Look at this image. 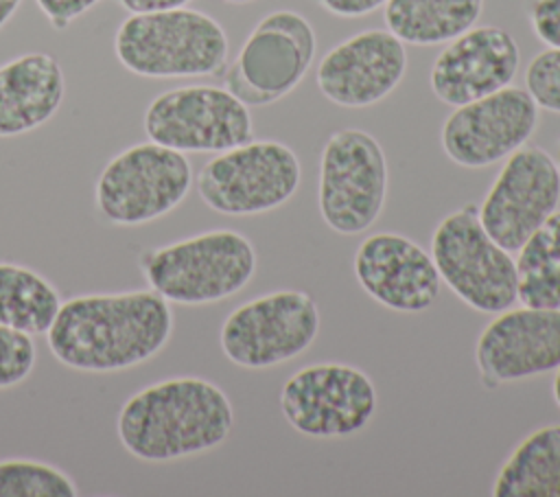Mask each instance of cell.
<instances>
[{"mask_svg":"<svg viewBox=\"0 0 560 497\" xmlns=\"http://www.w3.org/2000/svg\"><path fill=\"white\" fill-rule=\"evenodd\" d=\"M173 333V311L153 289L85 293L61 302L46 342L52 357L83 372H114L155 357Z\"/></svg>","mask_w":560,"mask_h":497,"instance_id":"obj_1","label":"cell"},{"mask_svg":"<svg viewBox=\"0 0 560 497\" xmlns=\"http://www.w3.org/2000/svg\"><path fill=\"white\" fill-rule=\"evenodd\" d=\"M228 394L201 377H171L133 392L120 407V444L144 462H168L219 447L232 431Z\"/></svg>","mask_w":560,"mask_h":497,"instance_id":"obj_2","label":"cell"},{"mask_svg":"<svg viewBox=\"0 0 560 497\" xmlns=\"http://www.w3.org/2000/svg\"><path fill=\"white\" fill-rule=\"evenodd\" d=\"M223 26L197 9L131 13L114 35L118 61L149 79L217 74L228 59Z\"/></svg>","mask_w":560,"mask_h":497,"instance_id":"obj_3","label":"cell"},{"mask_svg":"<svg viewBox=\"0 0 560 497\" xmlns=\"http://www.w3.org/2000/svg\"><path fill=\"white\" fill-rule=\"evenodd\" d=\"M153 291L177 304H210L238 293L256 274L254 243L236 230H208L140 254Z\"/></svg>","mask_w":560,"mask_h":497,"instance_id":"obj_4","label":"cell"},{"mask_svg":"<svg viewBox=\"0 0 560 497\" xmlns=\"http://www.w3.org/2000/svg\"><path fill=\"white\" fill-rule=\"evenodd\" d=\"M431 258L446 287L470 309L499 313L516 302V265L481 226L479 206L466 204L433 230Z\"/></svg>","mask_w":560,"mask_h":497,"instance_id":"obj_5","label":"cell"},{"mask_svg":"<svg viewBox=\"0 0 560 497\" xmlns=\"http://www.w3.org/2000/svg\"><path fill=\"white\" fill-rule=\"evenodd\" d=\"M190 184L188 158L149 140L122 149L103 166L94 199L109 223L142 226L179 206Z\"/></svg>","mask_w":560,"mask_h":497,"instance_id":"obj_6","label":"cell"},{"mask_svg":"<svg viewBox=\"0 0 560 497\" xmlns=\"http://www.w3.org/2000/svg\"><path fill=\"white\" fill-rule=\"evenodd\" d=\"M387 158L381 142L357 127L328 136L319 158L317 206L324 223L346 236L368 230L387 197Z\"/></svg>","mask_w":560,"mask_h":497,"instance_id":"obj_7","label":"cell"},{"mask_svg":"<svg viewBox=\"0 0 560 497\" xmlns=\"http://www.w3.org/2000/svg\"><path fill=\"white\" fill-rule=\"evenodd\" d=\"M302 180L295 151L278 140H249L210 158L197 173L201 201L221 215H258L289 201Z\"/></svg>","mask_w":560,"mask_h":497,"instance_id":"obj_8","label":"cell"},{"mask_svg":"<svg viewBox=\"0 0 560 497\" xmlns=\"http://www.w3.org/2000/svg\"><path fill=\"white\" fill-rule=\"evenodd\" d=\"M319 326L322 315L313 296L282 289L238 304L223 320L219 344L234 366L271 368L302 355Z\"/></svg>","mask_w":560,"mask_h":497,"instance_id":"obj_9","label":"cell"},{"mask_svg":"<svg viewBox=\"0 0 560 497\" xmlns=\"http://www.w3.org/2000/svg\"><path fill=\"white\" fill-rule=\"evenodd\" d=\"M149 140L182 153H221L254 138L249 107L228 88L184 85L158 94L142 118Z\"/></svg>","mask_w":560,"mask_h":497,"instance_id":"obj_10","label":"cell"},{"mask_svg":"<svg viewBox=\"0 0 560 497\" xmlns=\"http://www.w3.org/2000/svg\"><path fill=\"white\" fill-rule=\"evenodd\" d=\"M317 48L311 22L298 11L267 13L225 72V88L249 105H269L304 79Z\"/></svg>","mask_w":560,"mask_h":497,"instance_id":"obj_11","label":"cell"},{"mask_svg":"<svg viewBox=\"0 0 560 497\" xmlns=\"http://www.w3.org/2000/svg\"><path fill=\"white\" fill-rule=\"evenodd\" d=\"M372 379L339 361H319L293 372L280 390L284 420L308 438H346L376 412Z\"/></svg>","mask_w":560,"mask_h":497,"instance_id":"obj_12","label":"cell"},{"mask_svg":"<svg viewBox=\"0 0 560 497\" xmlns=\"http://www.w3.org/2000/svg\"><path fill=\"white\" fill-rule=\"evenodd\" d=\"M560 201V169L536 145H523L505 158L503 169L479 204L483 230L508 252H516Z\"/></svg>","mask_w":560,"mask_h":497,"instance_id":"obj_13","label":"cell"},{"mask_svg":"<svg viewBox=\"0 0 560 497\" xmlns=\"http://www.w3.org/2000/svg\"><path fill=\"white\" fill-rule=\"evenodd\" d=\"M538 109L525 88L505 85L455 107L440 131L442 149L464 169L497 164L529 140L538 127Z\"/></svg>","mask_w":560,"mask_h":497,"instance_id":"obj_14","label":"cell"},{"mask_svg":"<svg viewBox=\"0 0 560 497\" xmlns=\"http://www.w3.org/2000/svg\"><path fill=\"white\" fill-rule=\"evenodd\" d=\"M483 383H512L560 366V307H525L499 311L475 346Z\"/></svg>","mask_w":560,"mask_h":497,"instance_id":"obj_15","label":"cell"},{"mask_svg":"<svg viewBox=\"0 0 560 497\" xmlns=\"http://www.w3.org/2000/svg\"><path fill=\"white\" fill-rule=\"evenodd\" d=\"M405 70V44L387 28H365L332 46L322 57L315 79L330 103L368 107L392 94Z\"/></svg>","mask_w":560,"mask_h":497,"instance_id":"obj_16","label":"cell"},{"mask_svg":"<svg viewBox=\"0 0 560 497\" xmlns=\"http://www.w3.org/2000/svg\"><path fill=\"white\" fill-rule=\"evenodd\" d=\"M352 267L363 291L381 307L398 313L427 311L442 289L431 254L396 232H376L363 239Z\"/></svg>","mask_w":560,"mask_h":497,"instance_id":"obj_17","label":"cell"},{"mask_svg":"<svg viewBox=\"0 0 560 497\" xmlns=\"http://www.w3.org/2000/svg\"><path fill=\"white\" fill-rule=\"evenodd\" d=\"M518 66V44L505 28L470 26L435 57L429 85L438 101L459 107L510 85Z\"/></svg>","mask_w":560,"mask_h":497,"instance_id":"obj_18","label":"cell"},{"mask_svg":"<svg viewBox=\"0 0 560 497\" xmlns=\"http://www.w3.org/2000/svg\"><path fill=\"white\" fill-rule=\"evenodd\" d=\"M66 92L59 61L48 53H24L0 66V138L28 134L50 120Z\"/></svg>","mask_w":560,"mask_h":497,"instance_id":"obj_19","label":"cell"},{"mask_svg":"<svg viewBox=\"0 0 560 497\" xmlns=\"http://www.w3.org/2000/svg\"><path fill=\"white\" fill-rule=\"evenodd\" d=\"M494 497H560V425L525 436L501 464Z\"/></svg>","mask_w":560,"mask_h":497,"instance_id":"obj_20","label":"cell"},{"mask_svg":"<svg viewBox=\"0 0 560 497\" xmlns=\"http://www.w3.org/2000/svg\"><path fill=\"white\" fill-rule=\"evenodd\" d=\"M483 0H387L385 24L402 44H444L475 26Z\"/></svg>","mask_w":560,"mask_h":497,"instance_id":"obj_21","label":"cell"},{"mask_svg":"<svg viewBox=\"0 0 560 497\" xmlns=\"http://www.w3.org/2000/svg\"><path fill=\"white\" fill-rule=\"evenodd\" d=\"M516 252V300L525 307H560V210L551 212Z\"/></svg>","mask_w":560,"mask_h":497,"instance_id":"obj_22","label":"cell"},{"mask_svg":"<svg viewBox=\"0 0 560 497\" xmlns=\"http://www.w3.org/2000/svg\"><path fill=\"white\" fill-rule=\"evenodd\" d=\"M61 307V296L39 271L0 261V324L37 335L46 333Z\"/></svg>","mask_w":560,"mask_h":497,"instance_id":"obj_23","label":"cell"},{"mask_svg":"<svg viewBox=\"0 0 560 497\" xmlns=\"http://www.w3.org/2000/svg\"><path fill=\"white\" fill-rule=\"evenodd\" d=\"M79 488L61 469L39 460H0V497H77Z\"/></svg>","mask_w":560,"mask_h":497,"instance_id":"obj_24","label":"cell"},{"mask_svg":"<svg viewBox=\"0 0 560 497\" xmlns=\"http://www.w3.org/2000/svg\"><path fill=\"white\" fill-rule=\"evenodd\" d=\"M37 361V346L31 333L0 324V390L28 379Z\"/></svg>","mask_w":560,"mask_h":497,"instance_id":"obj_25","label":"cell"},{"mask_svg":"<svg viewBox=\"0 0 560 497\" xmlns=\"http://www.w3.org/2000/svg\"><path fill=\"white\" fill-rule=\"evenodd\" d=\"M525 90L538 107L560 114V48H547L529 61Z\"/></svg>","mask_w":560,"mask_h":497,"instance_id":"obj_26","label":"cell"},{"mask_svg":"<svg viewBox=\"0 0 560 497\" xmlns=\"http://www.w3.org/2000/svg\"><path fill=\"white\" fill-rule=\"evenodd\" d=\"M529 24L542 44L560 48V0H534Z\"/></svg>","mask_w":560,"mask_h":497,"instance_id":"obj_27","label":"cell"},{"mask_svg":"<svg viewBox=\"0 0 560 497\" xmlns=\"http://www.w3.org/2000/svg\"><path fill=\"white\" fill-rule=\"evenodd\" d=\"M39 11L48 18L52 28L63 31L72 20L83 15L101 0H35Z\"/></svg>","mask_w":560,"mask_h":497,"instance_id":"obj_28","label":"cell"},{"mask_svg":"<svg viewBox=\"0 0 560 497\" xmlns=\"http://www.w3.org/2000/svg\"><path fill=\"white\" fill-rule=\"evenodd\" d=\"M387 0H319V4L339 18H361L378 7H385Z\"/></svg>","mask_w":560,"mask_h":497,"instance_id":"obj_29","label":"cell"},{"mask_svg":"<svg viewBox=\"0 0 560 497\" xmlns=\"http://www.w3.org/2000/svg\"><path fill=\"white\" fill-rule=\"evenodd\" d=\"M122 9L129 13H149V11H166L188 4L190 0H118Z\"/></svg>","mask_w":560,"mask_h":497,"instance_id":"obj_30","label":"cell"},{"mask_svg":"<svg viewBox=\"0 0 560 497\" xmlns=\"http://www.w3.org/2000/svg\"><path fill=\"white\" fill-rule=\"evenodd\" d=\"M22 0H0V28L9 22V18L18 11Z\"/></svg>","mask_w":560,"mask_h":497,"instance_id":"obj_31","label":"cell"},{"mask_svg":"<svg viewBox=\"0 0 560 497\" xmlns=\"http://www.w3.org/2000/svg\"><path fill=\"white\" fill-rule=\"evenodd\" d=\"M551 394H553L556 405L560 407V366L556 368V374H553V381H551Z\"/></svg>","mask_w":560,"mask_h":497,"instance_id":"obj_32","label":"cell"},{"mask_svg":"<svg viewBox=\"0 0 560 497\" xmlns=\"http://www.w3.org/2000/svg\"><path fill=\"white\" fill-rule=\"evenodd\" d=\"M223 2H230V4H247V2H254V0H223Z\"/></svg>","mask_w":560,"mask_h":497,"instance_id":"obj_33","label":"cell"},{"mask_svg":"<svg viewBox=\"0 0 560 497\" xmlns=\"http://www.w3.org/2000/svg\"><path fill=\"white\" fill-rule=\"evenodd\" d=\"M556 164H558V169H560V145H558V160H556Z\"/></svg>","mask_w":560,"mask_h":497,"instance_id":"obj_34","label":"cell"}]
</instances>
